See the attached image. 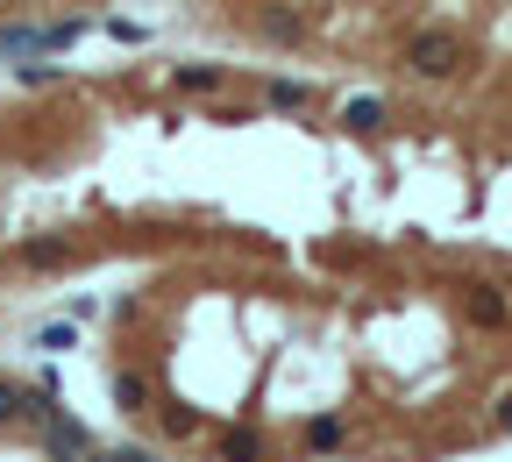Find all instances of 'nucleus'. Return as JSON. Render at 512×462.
Listing matches in <instances>:
<instances>
[{
	"label": "nucleus",
	"mask_w": 512,
	"mask_h": 462,
	"mask_svg": "<svg viewBox=\"0 0 512 462\" xmlns=\"http://www.w3.org/2000/svg\"><path fill=\"white\" fill-rule=\"evenodd\" d=\"M406 64H413L420 79H448V72L463 64V36H456V29H420V36L406 43Z\"/></svg>",
	"instance_id": "obj_1"
},
{
	"label": "nucleus",
	"mask_w": 512,
	"mask_h": 462,
	"mask_svg": "<svg viewBox=\"0 0 512 462\" xmlns=\"http://www.w3.org/2000/svg\"><path fill=\"white\" fill-rule=\"evenodd\" d=\"M463 313H470L477 327H512V299H505L498 285H470V292H463Z\"/></svg>",
	"instance_id": "obj_2"
},
{
	"label": "nucleus",
	"mask_w": 512,
	"mask_h": 462,
	"mask_svg": "<svg viewBox=\"0 0 512 462\" xmlns=\"http://www.w3.org/2000/svg\"><path fill=\"white\" fill-rule=\"evenodd\" d=\"M8 420H50V399L43 391H22V384H0V427Z\"/></svg>",
	"instance_id": "obj_3"
},
{
	"label": "nucleus",
	"mask_w": 512,
	"mask_h": 462,
	"mask_svg": "<svg viewBox=\"0 0 512 462\" xmlns=\"http://www.w3.org/2000/svg\"><path fill=\"white\" fill-rule=\"evenodd\" d=\"M43 434H50V455H57V462H79V448H86V427H79V420H64V413L50 406Z\"/></svg>",
	"instance_id": "obj_4"
},
{
	"label": "nucleus",
	"mask_w": 512,
	"mask_h": 462,
	"mask_svg": "<svg viewBox=\"0 0 512 462\" xmlns=\"http://www.w3.org/2000/svg\"><path fill=\"white\" fill-rule=\"evenodd\" d=\"M342 128H349V136H377V128H384V100L377 93H356L342 107Z\"/></svg>",
	"instance_id": "obj_5"
},
{
	"label": "nucleus",
	"mask_w": 512,
	"mask_h": 462,
	"mask_svg": "<svg viewBox=\"0 0 512 462\" xmlns=\"http://www.w3.org/2000/svg\"><path fill=\"white\" fill-rule=\"evenodd\" d=\"M114 406L121 413H143L150 406V377L143 370H114Z\"/></svg>",
	"instance_id": "obj_6"
},
{
	"label": "nucleus",
	"mask_w": 512,
	"mask_h": 462,
	"mask_svg": "<svg viewBox=\"0 0 512 462\" xmlns=\"http://www.w3.org/2000/svg\"><path fill=\"white\" fill-rule=\"evenodd\" d=\"M15 263H29V271H50V263H72V242H57V235H50V242H22V249H15Z\"/></svg>",
	"instance_id": "obj_7"
},
{
	"label": "nucleus",
	"mask_w": 512,
	"mask_h": 462,
	"mask_svg": "<svg viewBox=\"0 0 512 462\" xmlns=\"http://www.w3.org/2000/svg\"><path fill=\"white\" fill-rule=\"evenodd\" d=\"M256 455H264L256 427H228V434H221V462H256Z\"/></svg>",
	"instance_id": "obj_8"
},
{
	"label": "nucleus",
	"mask_w": 512,
	"mask_h": 462,
	"mask_svg": "<svg viewBox=\"0 0 512 462\" xmlns=\"http://www.w3.org/2000/svg\"><path fill=\"white\" fill-rule=\"evenodd\" d=\"M256 29H264V36H271V43H299V29H306V22H299V15H292V8H271V15H264V22H256Z\"/></svg>",
	"instance_id": "obj_9"
},
{
	"label": "nucleus",
	"mask_w": 512,
	"mask_h": 462,
	"mask_svg": "<svg viewBox=\"0 0 512 462\" xmlns=\"http://www.w3.org/2000/svg\"><path fill=\"white\" fill-rule=\"evenodd\" d=\"M178 86L185 93H214L221 86V64H178Z\"/></svg>",
	"instance_id": "obj_10"
},
{
	"label": "nucleus",
	"mask_w": 512,
	"mask_h": 462,
	"mask_svg": "<svg viewBox=\"0 0 512 462\" xmlns=\"http://www.w3.org/2000/svg\"><path fill=\"white\" fill-rule=\"evenodd\" d=\"M72 342H79V335H72V320H50V327H36V349H57V356H64Z\"/></svg>",
	"instance_id": "obj_11"
},
{
	"label": "nucleus",
	"mask_w": 512,
	"mask_h": 462,
	"mask_svg": "<svg viewBox=\"0 0 512 462\" xmlns=\"http://www.w3.org/2000/svg\"><path fill=\"white\" fill-rule=\"evenodd\" d=\"M306 100H313V93H306L299 79H278V86H271V107H278V114H292V107H306Z\"/></svg>",
	"instance_id": "obj_12"
},
{
	"label": "nucleus",
	"mask_w": 512,
	"mask_h": 462,
	"mask_svg": "<svg viewBox=\"0 0 512 462\" xmlns=\"http://www.w3.org/2000/svg\"><path fill=\"white\" fill-rule=\"evenodd\" d=\"M0 50H43V29H22V22H8V29H0Z\"/></svg>",
	"instance_id": "obj_13"
},
{
	"label": "nucleus",
	"mask_w": 512,
	"mask_h": 462,
	"mask_svg": "<svg viewBox=\"0 0 512 462\" xmlns=\"http://www.w3.org/2000/svg\"><path fill=\"white\" fill-rule=\"evenodd\" d=\"M306 441H313L320 455H328V448L342 441V420H335V413H328V420H313V427H306Z\"/></svg>",
	"instance_id": "obj_14"
},
{
	"label": "nucleus",
	"mask_w": 512,
	"mask_h": 462,
	"mask_svg": "<svg viewBox=\"0 0 512 462\" xmlns=\"http://www.w3.org/2000/svg\"><path fill=\"white\" fill-rule=\"evenodd\" d=\"M86 36V22H57V29H43V50H72Z\"/></svg>",
	"instance_id": "obj_15"
},
{
	"label": "nucleus",
	"mask_w": 512,
	"mask_h": 462,
	"mask_svg": "<svg viewBox=\"0 0 512 462\" xmlns=\"http://www.w3.org/2000/svg\"><path fill=\"white\" fill-rule=\"evenodd\" d=\"M164 427L171 434H200V413H192V406H164Z\"/></svg>",
	"instance_id": "obj_16"
},
{
	"label": "nucleus",
	"mask_w": 512,
	"mask_h": 462,
	"mask_svg": "<svg viewBox=\"0 0 512 462\" xmlns=\"http://www.w3.org/2000/svg\"><path fill=\"white\" fill-rule=\"evenodd\" d=\"M15 79H22V86H50V79H57V64H15Z\"/></svg>",
	"instance_id": "obj_17"
},
{
	"label": "nucleus",
	"mask_w": 512,
	"mask_h": 462,
	"mask_svg": "<svg viewBox=\"0 0 512 462\" xmlns=\"http://www.w3.org/2000/svg\"><path fill=\"white\" fill-rule=\"evenodd\" d=\"M107 462H157V455H150V448H114Z\"/></svg>",
	"instance_id": "obj_18"
},
{
	"label": "nucleus",
	"mask_w": 512,
	"mask_h": 462,
	"mask_svg": "<svg viewBox=\"0 0 512 462\" xmlns=\"http://www.w3.org/2000/svg\"><path fill=\"white\" fill-rule=\"evenodd\" d=\"M498 420H505V427H512V406H505V413H498Z\"/></svg>",
	"instance_id": "obj_19"
}]
</instances>
